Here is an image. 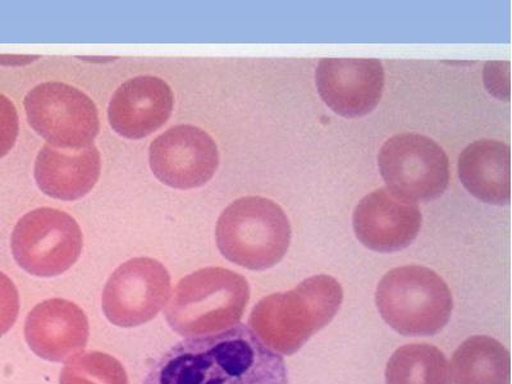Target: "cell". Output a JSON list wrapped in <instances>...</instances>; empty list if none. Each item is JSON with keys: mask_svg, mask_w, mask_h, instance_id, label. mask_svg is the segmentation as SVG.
<instances>
[{"mask_svg": "<svg viewBox=\"0 0 512 384\" xmlns=\"http://www.w3.org/2000/svg\"><path fill=\"white\" fill-rule=\"evenodd\" d=\"M376 303L384 322L404 336H433L454 309L447 283L422 265L392 269L378 283Z\"/></svg>", "mask_w": 512, "mask_h": 384, "instance_id": "obj_5", "label": "cell"}, {"mask_svg": "<svg viewBox=\"0 0 512 384\" xmlns=\"http://www.w3.org/2000/svg\"><path fill=\"white\" fill-rule=\"evenodd\" d=\"M171 296V276L158 260L135 258L113 272L103 292L105 317L122 328L149 323Z\"/></svg>", "mask_w": 512, "mask_h": 384, "instance_id": "obj_9", "label": "cell"}, {"mask_svg": "<svg viewBox=\"0 0 512 384\" xmlns=\"http://www.w3.org/2000/svg\"><path fill=\"white\" fill-rule=\"evenodd\" d=\"M20 312V296L15 283L6 274L0 272V337L16 323Z\"/></svg>", "mask_w": 512, "mask_h": 384, "instance_id": "obj_20", "label": "cell"}, {"mask_svg": "<svg viewBox=\"0 0 512 384\" xmlns=\"http://www.w3.org/2000/svg\"><path fill=\"white\" fill-rule=\"evenodd\" d=\"M150 168L162 184L191 190L208 184L216 175V141L195 126H176L155 139L149 149Z\"/></svg>", "mask_w": 512, "mask_h": 384, "instance_id": "obj_10", "label": "cell"}, {"mask_svg": "<svg viewBox=\"0 0 512 384\" xmlns=\"http://www.w3.org/2000/svg\"><path fill=\"white\" fill-rule=\"evenodd\" d=\"M36 59L38 57L0 56V63L9 64V66H22V64L34 62Z\"/></svg>", "mask_w": 512, "mask_h": 384, "instance_id": "obj_22", "label": "cell"}, {"mask_svg": "<svg viewBox=\"0 0 512 384\" xmlns=\"http://www.w3.org/2000/svg\"><path fill=\"white\" fill-rule=\"evenodd\" d=\"M318 93L342 117H363L381 102L384 68L374 58H324L315 72Z\"/></svg>", "mask_w": 512, "mask_h": 384, "instance_id": "obj_11", "label": "cell"}, {"mask_svg": "<svg viewBox=\"0 0 512 384\" xmlns=\"http://www.w3.org/2000/svg\"><path fill=\"white\" fill-rule=\"evenodd\" d=\"M342 303L341 283L319 274L294 290L264 297L254 306L249 323L269 349L291 356L332 322Z\"/></svg>", "mask_w": 512, "mask_h": 384, "instance_id": "obj_2", "label": "cell"}, {"mask_svg": "<svg viewBox=\"0 0 512 384\" xmlns=\"http://www.w3.org/2000/svg\"><path fill=\"white\" fill-rule=\"evenodd\" d=\"M143 384H290L280 354L245 324L178 342L154 361Z\"/></svg>", "mask_w": 512, "mask_h": 384, "instance_id": "obj_1", "label": "cell"}, {"mask_svg": "<svg viewBox=\"0 0 512 384\" xmlns=\"http://www.w3.org/2000/svg\"><path fill=\"white\" fill-rule=\"evenodd\" d=\"M291 224L280 205L246 196L223 210L216 241L224 258L250 271H265L281 262L291 244Z\"/></svg>", "mask_w": 512, "mask_h": 384, "instance_id": "obj_4", "label": "cell"}, {"mask_svg": "<svg viewBox=\"0 0 512 384\" xmlns=\"http://www.w3.org/2000/svg\"><path fill=\"white\" fill-rule=\"evenodd\" d=\"M30 125L49 145L84 149L99 134V114L88 95L63 82H45L25 98Z\"/></svg>", "mask_w": 512, "mask_h": 384, "instance_id": "obj_7", "label": "cell"}, {"mask_svg": "<svg viewBox=\"0 0 512 384\" xmlns=\"http://www.w3.org/2000/svg\"><path fill=\"white\" fill-rule=\"evenodd\" d=\"M378 166L396 194L413 201L440 198L450 181V163L440 145L419 134H401L383 144Z\"/></svg>", "mask_w": 512, "mask_h": 384, "instance_id": "obj_8", "label": "cell"}, {"mask_svg": "<svg viewBox=\"0 0 512 384\" xmlns=\"http://www.w3.org/2000/svg\"><path fill=\"white\" fill-rule=\"evenodd\" d=\"M459 176L475 198L492 205L509 203L510 148L495 140L470 144L459 158Z\"/></svg>", "mask_w": 512, "mask_h": 384, "instance_id": "obj_16", "label": "cell"}, {"mask_svg": "<svg viewBox=\"0 0 512 384\" xmlns=\"http://www.w3.org/2000/svg\"><path fill=\"white\" fill-rule=\"evenodd\" d=\"M100 154L94 145L84 149H59L44 145L35 162V180L50 198L73 201L84 198L98 182Z\"/></svg>", "mask_w": 512, "mask_h": 384, "instance_id": "obj_15", "label": "cell"}, {"mask_svg": "<svg viewBox=\"0 0 512 384\" xmlns=\"http://www.w3.org/2000/svg\"><path fill=\"white\" fill-rule=\"evenodd\" d=\"M387 384H451L446 356L436 346L413 344L400 347L388 361Z\"/></svg>", "mask_w": 512, "mask_h": 384, "instance_id": "obj_18", "label": "cell"}, {"mask_svg": "<svg viewBox=\"0 0 512 384\" xmlns=\"http://www.w3.org/2000/svg\"><path fill=\"white\" fill-rule=\"evenodd\" d=\"M84 236L70 214L53 208L32 210L12 233L16 262L36 277H56L79 260Z\"/></svg>", "mask_w": 512, "mask_h": 384, "instance_id": "obj_6", "label": "cell"}, {"mask_svg": "<svg viewBox=\"0 0 512 384\" xmlns=\"http://www.w3.org/2000/svg\"><path fill=\"white\" fill-rule=\"evenodd\" d=\"M89 320L84 310L71 301L50 299L36 305L27 315L25 337L39 358L59 363L85 349Z\"/></svg>", "mask_w": 512, "mask_h": 384, "instance_id": "obj_13", "label": "cell"}, {"mask_svg": "<svg viewBox=\"0 0 512 384\" xmlns=\"http://www.w3.org/2000/svg\"><path fill=\"white\" fill-rule=\"evenodd\" d=\"M455 384H510V354L488 336L468 338L451 361Z\"/></svg>", "mask_w": 512, "mask_h": 384, "instance_id": "obj_17", "label": "cell"}, {"mask_svg": "<svg viewBox=\"0 0 512 384\" xmlns=\"http://www.w3.org/2000/svg\"><path fill=\"white\" fill-rule=\"evenodd\" d=\"M18 136V114L15 104L0 94V159L9 153Z\"/></svg>", "mask_w": 512, "mask_h": 384, "instance_id": "obj_21", "label": "cell"}, {"mask_svg": "<svg viewBox=\"0 0 512 384\" xmlns=\"http://www.w3.org/2000/svg\"><path fill=\"white\" fill-rule=\"evenodd\" d=\"M249 299V283L241 274L203 268L178 282L164 315L177 335L207 336L237 326Z\"/></svg>", "mask_w": 512, "mask_h": 384, "instance_id": "obj_3", "label": "cell"}, {"mask_svg": "<svg viewBox=\"0 0 512 384\" xmlns=\"http://www.w3.org/2000/svg\"><path fill=\"white\" fill-rule=\"evenodd\" d=\"M173 93L166 81L139 76L122 84L108 108L109 123L118 135L139 140L152 135L173 111Z\"/></svg>", "mask_w": 512, "mask_h": 384, "instance_id": "obj_14", "label": "cell"}, {"mask_svg": "<svg viewBox=\"0 0 512 384\" xmlns=\"http://www.w3.org/2000/svg\"><path fill=\"white\" fill-rule=\"evenodd\" d=\"M352 226L365 248L396 253L413 244L422 228V212L413 200L390 189H378L360 201Z\"/></svg>", "mask_w": 512, "mask_h": 384, "instance_id": "obj_12", "label": "cell"}, {"mask_svg": "<svg viewBox=\"0 0 512 384\" xmlns=\"http://www.w3.org/2000/svg\"><path fill=\"white\" fill-rule=\"evenodd\" d=\"M59 384H128L123 365L104 352L89 351L67 361Z\"/></svg>", "mask_w": 512, "mask_h": 384, "instance_id": "obj_19", "label": "cell"}]
</instances>
